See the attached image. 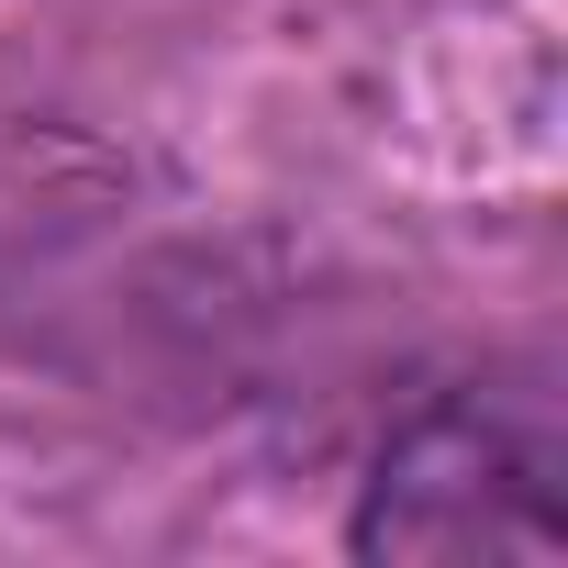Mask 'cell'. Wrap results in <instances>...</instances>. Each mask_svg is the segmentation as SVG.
Listing matches in <instances>:
<instances>
[{"label": "cell", "mask_w": 568, "mask_h": 568, "mask_svg": "<svg viewBox=\"0 0 568 568\" xmlns=\"http://www.w3.org/2000/svg\"><path fill=\"white\" fill-rule=\"evenodd\" d=\"M557 424L535 390H424L413 413H390V435L368 446L357 479V557H501V546H557Z\"/></svg>", "instance_id": "6da1fadb"}]
</instances>
